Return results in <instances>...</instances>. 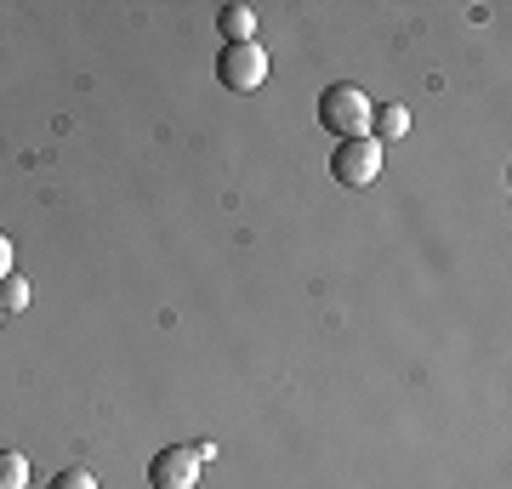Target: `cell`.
<instances>
[{"label": "cell", "instance_id": "6", "mask_svg": "<svg viewBox=\"0 0 512 489\" xmlns=\"http://www.w3.org/2000/svg\"><path fill=\"white\" fill-rule=\"evenodd\" d=\"M370 137H376V143H382V137H404V131H410V109H399V103H387V109H370Z\"/></svg>", "mask_w": 512, "mask_h": 489}, {"label": "cell", "instance_id": "8", "mask_svg": "<svg viewBox=\"0 0 512 489\" xmlns=\"http://www.w3.org/2000/svg\"><path fill=\"white\" fill-rule=\"evenodd\" d=\"M23 308H29V285H23L18 273L0 279V313H23Z\"/></svg>", "mask_w": 512, "mask_h": 489}, {"label": "cell", "instance_id": "10", "mask_svg": "<svg viewBox=\"0 0 512 489\" xmlns=\"http://www.w3.org/2000/svg\"><path fill=\"white\" fill-rule=\"evenodd\" d=\"M0 279H12V239L0 234Z\"/></svg>", "mask_w": 512, "mask_h": 489}, {"label": "cell", "instance_id": "3", "mask_svg": "<svg viewBox=\"0 0 512 489\" xmlns=\"http://www.w3.org/2000/svg\"><path fill=\"white\" fill-rule=\"evenodd\" d=\"M217 80L228 91H256L262 80H268V52H262L256 40H245V46H222L217 52Z\"/></svg>", "mask_w": 512, "mask_h": 489}, {"label": "cell", "instance_id": "5", "mask_svg": "<svg viewBox=\"0 0 512 489\" xmlns=\"http://www.w3.org/2000/svg\"><path fill=\"white\" fill-rule=\"evenodd\" d=\"M217 29H222V46H245V40L256 35V6L228 0V6L217 12Z\"/></svg>", "mask_w": 512, "mask_h": 489}, {"label": "cell", "instance_id": "2", "mask_svg": "<svg viewBox=\"0 0 512 489\" xmlns=\"http://www.w3.org/2000/svg\"><path fill=\"white\" fill-rule=\"evenodd\" d=\"M330 177L342 182V188H370V182L382 177V143H376V137H348V143H336Z\"/></svg>", "mask_w": 512, "mask_h": 489}, {"label": "cell", "instance_id": "7", "mask_svg": "<svg viewBox=\"0 0 512 489\" xmlns=\"http://www.w3.org/2000/svg\"><path fill=\"white\" fill-rule=\"evenodd\" d=\"M0 489H29V461H23V450H0Z\"/></svg>", "mask_w": 512, "mask_h": 489}, {"label": "cell", "instance_id": "4", "mask_svg": "<svg viewBox=\"0 0 512 489\" xmlns=\"http://www.w3.org/2000/svg\"><path fill=\"white\" fill-rule=\"evenodd\" d=\"M200 455H194V444H165L154 461H148V484L154 489H194L200 484Z\"/></svg>", "mask_w": 512, "mask_h": 489}, {"label": "cell", "instance_id": "9", "mask_svg": "<svg viewBox=\"0 0 512 489\" xmlns=\"http://www.w3.org/2000/svg\"><path fill=\"white\" fill-rule=\"evenodd\" d=\"M52 489H97V478H92L86 467H63V472L52 478Z\"/></svg>", "mask_w": 512, "mask_h": 489}, {"label": "cell", "instance_id": "1", "mask_svg": "<svg viewBox=\"0 0 512 489\" xmlns=\"http://www.w3.org/2000/svg\"><path fill=\"white\" fill-rule=\"evenodd\" d=\"M319 126L336 137V143H348V137H370V97L348 80H336V86L319 91Z\"/></svg>", "mask_w": 512, "mask_h": 489}]
</instances>
